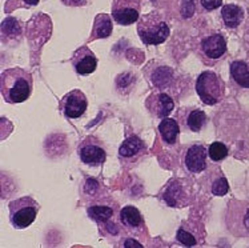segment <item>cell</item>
<instances>
[{"instance_id": "obj_1", "label": "cell", "mask_w": 249, "mask_h": 248, "mask_svg": "<svg viewBox=\"0 0 249 248\" xmlns=\"http://www.w3.org/2000/svg\"><path fill=\"white\" fill-rule=\"evenodd\" d=\"M34 79L30 72L21 68H8L0 76V91L7 103H23L30 97Z\"/></svg>"}, {"instance_id": "obj_2", "label": "cell", "mask_w": 249, "mask_h": 248, "mask_svg": "<svg viewBox=\"0 0 249 248\" xmlns=\"http://www.w3.org/2000/svg\"><path fill=\"white\" fill-rule=\"evenodd\" d=\"M138 34L144 44L156 46L167 40L169 36V27L163 15H160L159 12H151L139 19Z\"/></svg>"}, {"instance_id": "obj_3", "label": "cell", "mask_w": 249, "mask_h": 248, "mask_svg": "<svg viewBox=\"0 0 249 248\" xmlns=\"http://www.w3.org/2000/svg\"><path fill=\"white\" fill-rule=\"evenodd\" d=\"M10 220L11 224L18 229L30 227L35 222L37 212H39V204L35 199L30 196L16 199L10 203Z\"/></svg>"}, {"instance_id": "obj_4", "label": "cell", "mask_w": 249, "mask_h": 248, "mask_svg": "<svg viewBox=\"0 0 249 248\" xmlns=\"http://www.w3.org/2000/svg\"><path fill=\"white\" fill-rule=\"evenodd\" d=\"M196 92L203 103L213 106L223 99L224 83L214 72L205 71L196 80Z\"/></svg>"}, {"instance_id": "obj_5", "label": "cell", "mask_w": 249, "mask_h": 248, "mask_svg": "<svg viewBox=\"0 0 249 248\" xmlns=\"http://www.w3.org/2000/svg\"><path fill=\"white\" fill-rule=\"evenodd\" d=\"M161 198L171 207H185L192 202V186L187 179H172L164 188Z\"/></svg>"}, {"instance_id": "obj_6", "label": "cell", "mask_w": 249, "mask_h": 248, "mask_svg": "<svg viewBox=\"0 0 249 248\" xmlns=\"http://www.w3.org/2000/svg\"><path fill=\"white\" fill-rule=\"evenodd\" d=\"M148 155V148L145 143L139 136L127 137L119 148V157L123 164L125 166H135Z\"/></svg>"}, {"instance_id": "obj_7", "label": "cell", "mask_w": 249, "mask_h": 248, "mask_svg": "<svg viewBox=\"0 0 249 248\" xmlns=\"http://www.w3.org/2000/svg\"><path fill=\"white\" fill-rule=\"evenodd\" d=\"M140 7V0H113L112 16L117 24L129 25L138 21Z\"/></svg>"}, {"instance_id": "obj_8", "label": "cell", "mask_w": 249, "mask_h": 248, "mask_svg": "<svg viewBox=\"0 0 249 248\" xmlns=\"http://www.w3.org/2000/svg\"><path fill=\"white\" fill-rule=\"evenodd\" d=\"M79 155L82 162L91 167H99L107 160V153L103 144L93 136H88L83 140L79 147Z\"/></svg>"}, {"instance_id": "obj_9", "label": "cell", "mask_w": 249, "mask_h": 248, "mask_svg": "<svg viewBox=\"0 0 249 248\" xmlns=\"http://www.w3.org/2000/svg\"><path fill=\"white\" fill-rule=\"evenodd\" d=\"M88 100L84 92L80 90H72L61 99V108L67 117L70 119H77L86 112Z\"/></svg>"}, {"instance_id": "obj_10", "label": "cell", "mask_w": 249, "mask_h": 248, "mask_svg": "<svg viewBox=\"0 0 249 248\" xmlns=\"http://www.w3.org/2000/svg\"><path fill=\"white\" fill-rule=\"evenodd\" d=\"M145 107L148 112L155 117H167L175 108V101L168 94L164 92H153L145 100Z\"/></svg>"}, {"instance_id": "obj_11", "label": "cell", "mask_w": 249, "mask_h": 248, "mask_svg": "<svg viewBox=\"0 0 249 248\" xmlns=\"http://www.w3.org/2000/svg\"><path fill=\"white\" fill-rule=\"evenodd\" d=\"M72 66L79 75H89L96 70L97 57L88 47H80L73 52Z\"/></svg>"}, {"instance_id": "obj_12", "label": "cell", "mask_w": 249, "mask_h": 248, "mask_svg": "<svg viewBox=\"0 0 249 248\" xmlns=\"http://www.w3.org/2000/svg\"><path fill=\"white\" fill-rule=\"evenodd\" d=\"M120 222L129 232L135 233V235H142V233L147 232L142 213L139 212L138 208L132 207V206H127L120 211Z\"/></svg>"}, {"instance_id": "obj_13", "label": "cell", "mask_w": 249, "mask_h": 248, "mask_svg": "<svg viewBox=\"0 0 249 248\" xmlns=\"http://www.w3.org/2000/svg\"><path fill=\"white\" fill-rule=\"evenodd\" d=\"M207 156H208L207 148L200 144H195L187 151V155L184 159L185 167L192 173L203 172L207 168Z\"/></svg>"}, {"instance_id": "obj_14", "label": "cell", "mask_w": 249, "mask_h": 248, "mask_svg": "<svg viewBox=\"0 0 249 248\" xmlns=\"http://www.w3.org/2000/svg\"><path fill=\"white\" fill-rule=\"evenodd\" d=\"M201 51L209 59H219L227 51V41L223 35L212 34L201 40Z\"/></svg>"}, {"instance_id": "obj_15", "label": "cell", "mask_w": 249, "mask_h": 248, "mask_svg": "<svg viewBox=\"0 0 249 248\" xmlns=\"http://www.w3.org/2000/svg\"><path fill=\"white\" fill-rule=\"evenodd\" d=\"M159 132L161 135V139L165 144L172 146L178 142V136L180 134V126L175 119L171 117H164L159 124Z\"/></svg>"}, {"instance_id": "obj_16", "label": "cell", "mask_w": 249, "mask_h": 248, "mask_svg": "<svg viewBox=\"0 0 249 248\" xmlns=\"http://www.w3.org/2000/svg\"><path fill=\"white\" fill-rule=\"evenodd\" d=\"M178 115H181L185 127L194 132H198L207 123V115L201 110H187L180 111Z\"/></svg>"}, {"instance_id": "obj_17", "label": "cell", "mask_w": 249, "mask_h": 248, "mask_svg": "<svg viewBox=\"0 0 249 248\" xmlns=\"http://www.w3.org/2000/svg\"><path fill=\"white\" fill-rule=\"evenodd\" d=\"M112 34V20L111 16L107 14H99L93 21V28L89 40L95 39H104Z\"/></svg>"}, {"instance_id": "obj_18", "label": "cell", "mask_w": 249, "mask_h": 248, "mask_svg": "<svg viewBox=\"0 0 249 248\" xmlns=\"http://www.w3.org/2000/svg\"><path fill=\"white\" fill-rule=\"evenodd\" d=\"M221 16H223V20L227 27L234 28V27H237L243 21V19H244V11L239 5L227 4L223 7Z\"/></svg>"}, {"instance_id": "obj_19", "label": "cell", "mask_w": 249, "mask_h": 248, "mask_svg": "<svg viewBox=\"0 0 249 248\" xmlns=\"http://www.w3.org/2000/svg\"><path fill=\"white\" fill-rule=\"evenodd\" d=\"M231 75L239 86L249 88V67L245 61H233L231 64Z\"/></svg>"}, {"instance_id": "obj_20", "label": "cell", "mask_w": 249, "mask_h": 248, "mask_svg": "<svg viewBox=\"0 0 249 248\" xmlns=\"http://www.w3.org/2000/svg\"><path fill=\"white\" fill-rule=\"evenodd\" d=\"M87 212L92 220H95L100 226L108 223L113 216V210L107 206H92V207H88Z\"/></svg>"}, {"instance_id": "obj_21", "label": "cell", "mask_w": 249, "mask_h": 248, "mask_svg": "<svg viewBox=\"0 0 249 248\" xmlns=\"http://www.w3.org/2000/svg\"><path fill=\"white\" fill-rule=\"evenodd\" d=\"M172 74L173 71L171 68L160 66L159 68H156V70L153 71V74L151 75V80H152V83L155 84V87L165 88V87H168L172 83Z\"/></svg>"}, {"instance_id": "obj_22", "label": "cell", "mask_w": 249, "mask_h": 248, "mask_svg": "<svg viewBox=\"0 0 249 248\" xmlns=\"http://www.w3.org/2000/svg\"><path fill=\"white\" fill-rule=\"evenodd\" d=\"M21 34V28L19 23L14 18H7L3 23H1V35L3 39L5 38H18Z\"/></svg>"}, {"instance_id": "obj_23", "label": "cell", "mask_w": 249, "mask_h": 248, "mask_svg": "<svg viewBox=\"0 0 249 248\" xmlns=\"http://www.w3.org/2000/svg\"><path fill=\"white\" fill-rule=\"evenodd\" d=\"M208 155L213 162H221L224 157H227L228 155V148L227 146H224L223 143H212L208 150Z\"/></svg>"}, {"instance_id": "obj_24", "label": "cell", "mask_w": 249, "mask_h": 248, "mask_svg": "<svg viewBox=\"0 0 249 248\" xmlns=\"http://www.w3.org/2000/svg\"><path fill=\"white\" fill-rule=\"evenodd\" d=\"M176 239H178V242H180L185 247H195L197 244V240L195 238V235H192V233L187 231L184 227L178 228Z\"/></svg>"}, {"instance_id": "obj_25", "label": "cell", "mask_w": 249, "mask_h": 248, "mask_svg": "<svg viewBox=\"0 0 249 248\" xmlns=\"http://www.w3.org/2000/svg\"><path fill=\"white\" fill-rule=\"evenodd\" d=\"M229 191V184L227 182V179L223 176L217 177L213 183H212V187H211V192L216 195V196H224L225 193H228Z\"/></svg>"}, {"instance_id": "obj_26", "label": "cell", "mask_w": 249, "mask_h": 248, "mask_svg": "<svg viewBox=\"0 0 249 248\" xmlns=\"http://www.w3.org/2000/svg\"><path fill=\"white\" fill-rule=\"evenodd\" d=\"M83 191L87 195H96L99 191V183L96 179H87L84 186H83Z\"/></svg>"}, {"instance_id": "obj_27", "label": "cell", "mask_w": 249, "mask_h": 248, "mask_svg": "<svg viewBox=\"0 0 249 248\" xmlns=\"http://www.w3.org/2000/svg\"><path fill=\"white\" fill-rule=\"evenodd\" d=\"M195 11V3L194 0H183V16L184 18H189L191 15H194Z\"/></svg>"}, {"instance_id": "obj_28", "label": "cell", "mask_w": 249, "mask_h": 248, "mask_svg": "<svg viewBox=\"0 0 249 248\" xmlns=\"http://www.w3.org/2000/svg\"><path fill=\"white\" fill-rule=\"evenodd\" d=\"M221 3H223V0H201V5L207 11H212L219 8Z\"/></svg>"}, {"instance_id": "obj_29", "label": "cell", "mask_w": 249, "mask_h": 248, "mask_svg": "<svg viewBox=\"0 0 249 248\" xmlns=\"http://www.w3.org/2000/svg\"><path fill=\"white\" fill-rule=\"evenodd\" d=\"M88 0H61V3L68 7H82L86 5Z\"/></svg>"}, {"instance_id": "obj_30", "label": "cell", "mask_w": 249, "mask_h": 248, "mask_svg": "<svg viewBox=\"0 0 249 248\" xmlns=\"http://www.w3.org/2000/svg\"><path fill=\"white\" fill-rule=\"evenodd\" d=\"M124 247L138 248V247H142V246L139 243V242H136V240H133V239H127V240L124 242Z\"/></svg>"}, {"instance_id": "obj_31", "label": "cell", "mask_w": 249, "mask_h": 248, "mask_svg": "<svg viewBox=\"0 0 249 248\" xmlns=\"http://www.w3.org/2000/svg\"><path fill=\"white\" fill-rule=\"evenodd\" d=\"M244 228L247 229V232H249V208L247 210V212L244 215Z\"/></svg>"}, {"instance_id": "obj_32", "label": "cell", "mask_w": 249, "mask_h": 248, "mask_svg": "<svg viewBox=\"0 0 249 248\" xmlns=\"http://www.w3.org/2000/svg\"><path fill=\"white\" fill-rule=\"evenodd\" d=\"M27 5H36L39 3V0H23Z\"/></svg>"}, {"instance_id": "obj_33", "label": "cell", "mask_w": 249, "mask_h": 248, "mask_svg": "<svg viewBox=\"0 0 249 248\" xmlns=\"http://www.w3.org/2000/svg\"><path fill=\"white\" fill-rule=\"evenodd\" d=\"M153 1H155V0H153Z\"/></svg>"}]
</instances>
